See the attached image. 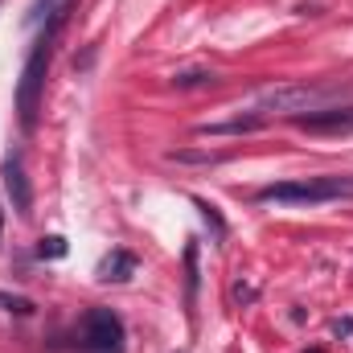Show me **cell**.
Returning a JSON list of instances; mask_svg holds the SVG:
<instances>
[{"label": "cell", "mask_w": 353, "mask_h": 353, "mask_svg": "<svg viewBox=\"0 0 353 353\" xmlns=\"http://www.w3.org/2000/svg\"><path fill=\"white\" fill-rule=\"evenodd\" d=\"M218 83V74L214 70H181V74H173V87L176 90H205Z\"/></svg>", "instance_id": "9"}, {"label": "cell", "mask_w": 353, "mask_h": 353, "mask_svg": "<svg viewBox=\"0 0 353 353\" xmlns=\"http://www.w3.org/2000/svg\"><path fill=\"white\" fill-rule=\"evenodd\" d=\"M329 94L333 90L316 87V83H279V87H263L255 94V103L263 111H292V115H300V111H316Z\"/></svg>", "instance_id": "3"}, {"label": "cell", "mask_w": 353, "mask_h": 353, "mask_svg": "<svg viewBox=\"0 0 353 353\" xmlns=\"http://www.w3.org/2000/svg\"><path fill=\"white\" fill-rule=\"evenodd\" d=\"M0 239H4V205H0Z\"/></svg>", "instance_id": "14"}, {"label": "cell", "mask_w": 353, "mask_h": 353, "mask_svg": "<svg viewBox=\"0 0 353 353\" xmlns=\"http://www.w3.org/2000/svg\"><path fill=\"white\" fill-rule=\"evenodd\" d=\"M345 197H353V176L341 173L275 181V185L259 189V201H275V205H321V201H345Z\"/></svg>", "instance_id": "2"}, {"label": "cell", "mask_w": 353, "mask_h": 353, "mask_svg": "<svg viewBox=\"0 0 353 353\" xmlns=\"http://www.w3.org/2000/svg\"><path fill=\"white\" fill-rule=\"evenodd\" d=\"M173 165H222V152H201V148H173Z\"/></svg>", "instance_id": "10"}, {"label": "cell", "mask_w": 353, "mask_h": 353, "mask_svg": "<svg viewBox=\"0 0 353 353\" xmlns=\"http://www.w3.org/2000/svg\"><path fill=\"white\" fill-rule=\"evenodd\" d=\"M37 255H41V259H62V255H66V239H62V234L41 239V243H37Z\"/></svg>", "instance_id": "11"}, {"label": "cell", "mask_w": 353, "mask_h": 353, "mask_svg": "<svg viewBox=\"0 0 353 353\" xmlns=\"http://www.w3.org/2000/svg\"><path fill=\"white\" fill-rule=\"evenodd\" d=\"M132 275H136V255L123 251V247H115V251L99 263V279H103V283H128Z\"/></svg>", "instance_id": "7"}, {"label": "cell", "mask_w": 353, "mask_h": 353, "mask_svg": "<svg viewBox=\"0 0 353 353\" xmlns=\"http://www.w3.org/2000/svg\"><path fill=\"white\" fill-rule=\"evenodd\" d=\"M74 4H62V8H50V25L41 29V37L33 41L29 58H25V70H21V83H17V119L25 132H33L37 123V107H41V90H46V70H50V54H54V37L62 33L66 17H70Z\"/></svg>", "instance_id": "1"}, {"label": "cell", "mask_w": 353, "mask_h": 353, "mask_svg": "<svg viewBox=\"0 0 353 353\" xmlns=\"http://www.w3.org/2000/svg\"><path fill=\"white\" fill-rule=\"evenodd\" d=\"M292 123H296L300 132H316V136L353 132V107H316V111H300V115H292Z\"/></svg>", "instance_id": "5"}, {"label": "cell", "mask_w": 353, "mask_h": 353, "mask_svg": "<svg viewBox=\"0 0 353 353\" xmlns=\"http://www.w3.org/2000/svg\"><path fill=\"white\" fill-rule=\"evenodd\" d=\"M0 308H8V312H17V316H29V312H33V304H29L25 296H8V292H0Z\"/></svg>", "instance_id": "12"}, {"label": "cell", "mask_w": 353, "mask_h": 353, "mask_svg": "<svg viewBox=\"0 0 353 353\" xmlns=\"http://www.w3.org/2000/svg\"><path fill=\"white\" fill-rule=\"evenodd\" d=\"M0 176H4V193H8V201H12V210H17L21 218H29V214H33V185H29L25 165H21V157H17V152H8V157H4Z\"/></svg>", "instance_id": "6"}, {"label": "cell", "mask_w": 353, "mask_h": 353, "mask_svg": "<svg viewBox=\"0 0 353 353\" xmlns=\"http://www.w3.org/2000/svg\"><path fill=\"white\" fill-rule=\"evenodd\" d=\"M83 350L87 353H119L123 350V321L111 308H90L83 316Z\"/></svg>", "instance_id": "4"}, {"label": "cell", "mask_w": 353, "mask_h": 353, "mask_svg": "<svg viewBox=\"0 0 353 353\" xmlns=\"http://www.w3.org/2000/svg\"><path fill=\"white\" fill-rule=\"evenodd\" d=\"M197 210H201V214H205V222H210V226H214V230H218V234H226V222H222V218H218V210H214V205H205V201H197Z\"/></svg>", "instance_id": "13"}, {"label": "cell", "mask_w": 353, "mask_h": 353, "mask_svg": "<svg viewBox=\"0 0 353 353\" xmlns=\"http://www.w3.org/2000/svg\"><path fill=\"white\" fill-rule=\"evenodd\" d=\"M259 128H263V119L259 115H247V119H226V123H201L197 136H251Z\"/></svg>", "instance_id": "8"}]
</instances>
